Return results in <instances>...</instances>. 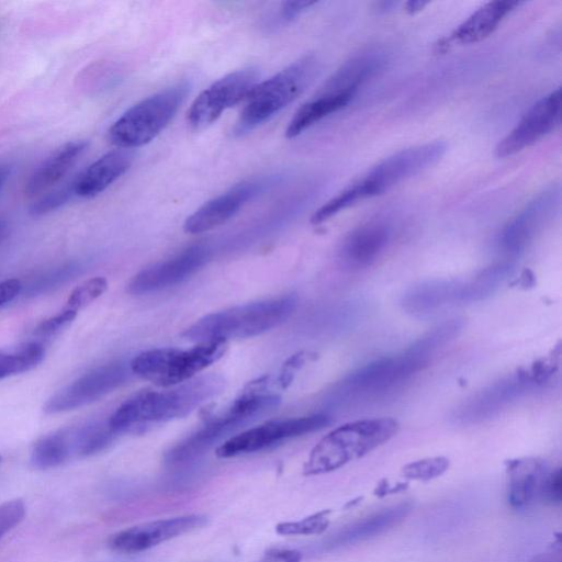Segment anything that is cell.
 <instances>
[{"mask_svg": "<svg viewBox=\"0 0 562 562\" xmlns=\"http://www.w3.org/2000/svg\"><path fill=\"white\" fill-rule=\"evenodd\" d=\"M226 349L225 341L200 342L190 349H150L137 355L130 368L132 373L158 386H176L220 360Z\"/></svg>", "mask_w": 562, "mask_h": 562, "instance_id": "8", "label": "cell"}, {"mask_svg": "<svg viewBox=\"0 0 562 562\" xmlns=\"http://www.w3.org/2000/svg\"><path fill=\"white\" fill-rule=\"evenodd\" d=\"M132 373L130 364L115 361L79 376L45 403L46 414H58L90 404L124 384Z\"/></svg>", "mask_w": 562, "mask_h": 562, "instance_id": "11", "label": "cell"}, {"mask_svg": "<svg viewBox=\"0 0 562 562\" xmlns=\"http://www.w3.org/2000/svg\"><path fill=\"white\" fill-rule=\"evenodd\" d=\"M509 262L494 263L463 282V303L477 302L492 295L513 273Z\"/></svg>", "mask_w": 562, "mask_h": 562, "instance_id": "29", "label": "cell"}, {"mask_svg": "<svg viewBox=\"0 0 562 562\" xmlns=\"http://www.w3.org/2000/svg\"><path fill=\"white\" fill-rule=\"evenodd\" d=\"M356 91L323 89L318 95L304 103L291 119L285 136L294 138L326 116L345 108Z\"/></svg>", "mask_w": 562, "mask_h": 562, "instance_id": "24", "label": "cell"}, {"mask_svg": "<svg viewBox=\"0 0 562 562\" xmlns=\"http://www.w3.org/2000/svg\"><path fill=\"white\" fill-rule=\"evenodd\" d=\"M329 510H322L295 521H283L276 526L281 536L314 535L323 532L328 524Z\"/></svg>", "mask_w": 562, "mask_h": 562, "instance_id": "32", "label": "cell"}, {"mask_svg": "<svg viewBox=\"0 0 562 562\" xmlns=\"http://www.w3.org/2000/svg\"><path fill=\"white\" fill-rule=\"evenodd\" d=\"M446 151L447 144L442 140L402 149L380 161L355 184L363 200L382 194L436 165Z\"/></svg>", "mask_w": 562, "mask_h": 562, "instance_id": "9", "label": "cell"}, {"mask_svg": "<svg viewBox=\"0 0 562 562\" xmlns=\"http://www.w3.org/2000/svg\"><path fill=\"white\" fill-rule=\"evenodd\" d=\"M398 429L394 418L351 422L331 430L312 449L303 465L304 475L324 474L339 469L390 440Z\"/></svg>", "mask_w": 562, "mask_h": 562, "instance_id": "3", "label": "cell"}, {"mask_svg": "<svg viewBox=\"0 0 562 562\" xmlns=\"http://www.w3.org/2000/svg\"><path fill=\"white\" fill-rule=\"evenodd\" d=\"M44 356L45 348L37 341L0 348V380L34 369Z\"/></svg>", "mask_w": 562, "mask_h": 562, "instance_id": "28", "label": "cell"}, {"mask_svg": "<svg viewBox=\"0 0 562 562\" xmlns=\"http://www.w3.org/2000/svg\"><path fill=\"white\" fill-rule=\"evenodd\" d=\"M76 266L67 265L46 272L31 284L29 292L35 295L52 290L55 286H59V284L71 279L76 274Z\"/></svg>", "mask_w": 562, "mask_h": 562, "instance_id": "34", "label": "cell"}, {"mask_svg": "<svg viewBox=\"0 0 562 562\" xmlns=\"http://www.w3.org/2000/svg\"><path fill=\"white\" fill-rule=\"evenodd\" d=\"M508 470V501L513 506L525 507L542 494L549 472L541 461L536 459L517 460Z\"/></svg>", "mask_w": 562, "mask_h": 562, "instance_id": "26", "label": "cell"}, {"mask_svg": "<svg viewBox=\"0 0 562 562\" xmlns=\"http://www.w3.org/2000/svg\"><path fill=\"white\" fill-rule=\"evenodd\" d=\"M538 378L518 373L502 379L464 401L453 413L452 419L462 425L477 424L492 418L506 406L522 397L538 382Z\"/></svg>", "mask_w": 562, "mask_h": 562, "instance_id": "13", "label": "cell"}, {"mask_svg": "<svg viewBox=\"0 0 562 562\" xmlns=\"http://www.w3.org/2000/svg\"><path fill=\"white\" fill-rule=\"evenodd\" d=\"M560 205V186L543 189L504 227L499 236L501 247L508 254L524 250L555 216Z\"/></svg>", "mask_w": 562, "mask_h": 562, "instance_id": "14", "label": "cell"}, {"mask_svg": "<svg viewBox=\"0 0 562 562\" xmlns=\"http://www.w3.org/2000/svg\"><path fill=\"white\" fill-rule=\"evenodd\" d=\"M188 91V83L179 82L137 102L111 125L110 142L127 150L149 143L176 115Z\"/></svg>", "mask_w": 562, "mask_h": 562, "instance_id": "6", "label": "cell"}, {"mask_svg": "<svg viewBox=\"0 0 562 562\" xmlns=\"http://www.w3.org/2000/svg\"><path fill=\"white\" fill-rule=\"evenodd\" d=\"M69 460L90 457L106 449L117 436L109 422H90L64 428Z\"/></svg>", "mask_w": 562, "mask_h": 562, "instance_id": "27", "label": "cell"}, {"mask_svg": "<svg viewBox=\"0 0 562 562\" xmlns=\"http://www.w3.org/2000/svg\"><path fill=\"white\" fill-rule=\"evenodd\" d=\"M265 391L267 389L256 381L251 382L229 407L171 448L165 457L166 462L176 464L191 460L260 415L278 407L281 396Z\"/></svg>", "mask_w": 562, "mask_h": 562, "instance_id": "4", "label": "cell"}, {"mask_svg": "<svg viewBox=\"0 0 562 562\" xmlns=\"http://www.w3.org/2000/svg\"><path fill=\"white\" fill-rule=\"evenodd\" d=\"M8 173H9L8 168L0 167V188L4 183V181L7 180Z\"/></svg>", "mask_w": 562, "mask_h": 562, "instance_id": "44", "label": "cell"}, {"mask_svg": "<svg viewBox=\"0 0 562 562\" xmlns=\"http://www.w3.org/2000/svg\"><path fill=\"white\" fill-rule=\"evenodd\" d=\"M448 467L449 461L446 458H428L405 465L403 474L414 480H429L443 473Z\"/></svg>", "mask_w": 562, "mask_h": 562, "instance_id": "33", "label": "cell"}, {"mask_svg": "<svg viewBox=\"0 0 562 562\" xmlns=\"http://www.w3.org/2000/svg\"><path fill=\"white\" fill-rule=\"evenodd\" d=\"M411 510L409 503H401L381 509L339 530L326 541V547H345L373 538L396 526Z\"/></svg>", "mask_w": 562, "mask_h": 562, "instance_id": "23", "label": "cell"}, {"mask_svg": "<svg viewBox=\"0 0 562 562\" xmlns=\"http://www.w3.org/2000/svg\"><path fill=\"white\" fill-rule=\"evenodd\" d=\"M426 4L427 2L424 1H409L406 3V10L409 13H415L420 11Z\"/></svg>", "mask_w": 562, "mask_h": 562, "instance_id": "42", "label": "cell"}, {"mask_svg": "<svg viewBox=\"0 0 562 562\" xmlns=\"http://www.w3.org/2000/svg\"><path fill=\"white\" fill-rule=\"evenodd\" d=\"M561 88H558L536 102L497 144L496 156H513L554 131L561 121Z\"/></svg>", "mask_w": 562, "mask_h": 562, "instance_id": "16", "label": "cell"}, {"mask_svg": "<svg viewBox=\"0 0 562 562\" xmlns=\"http://www.w3.org/2000/svg\"><path fill=\"white\" fill-rule=\"evenodd\" d=\"M329 423V417L324 414L269 422L232 436L216 448L215 453L218 458L227 459L261 451L319 430Z\"/></svg>", "mask_w": 562, "mask_h": 562, "instance_id": "10", "label": "cell"}, {"mask_svg": "<svg viewBox=\"0 0 562 562\" xmlns=\"http://www.w3.org/2000/svg\"><path fill=\"white\" fill-rule=\"evenodd\" d=\"M77 316V312L63 307L58 313L42 321L35 328L38 336H52L66 327Z\"/></svg>", "mask_w": 562, "mask_h": 562, "instance_id": "37", "label": "cell"}, {"mask_svg": "<svg viewBox=\"0 0 562 562\" xmlns=\"http://www.w3.org/2000/svg\"><path fill=\"white\" fill-rule=\"evenodd\" d=\"M296 304V296L290 294L238 305L200 318L182 336L198 344L254 337L285 322Z\"/></svg>", "mask_w": 562, "mask_h": 562, "instance_id": "2", "label": "cell"}, {"mask_svg": "<svg viewBox=\"0 0 562 562\" xmlns=\"http://www.w3.org/2000/svg\"><path fill=\"white\" fill-rule=\"evenodd\" d=\"M270 183L271 179H257L235 184L193 212L186 220L183 231L194 235L223 225Z\"/></svg>", "mask_w": 562, "mask_h": 562, "instance_id": "18", "label": "cell"}, {"mask_svg": "<svg viewBox=\"0 0 562 562\" xmlns=\"http://www.w3.org/2000/svg\"><path fill=\"white\" fill-rule=\"evenodd\" d=\"M87 148L85 140L67 142L46 157L25 183L27 196H34L57 184L72 168Z\"/></svg>", "mask_w": 562, "mask_h": 562, "instance_id": "22", "label": "cell"}, {"mask_svg": "<svg viewBox=\"0 0 562 562\" xmlns=\"http://www.w3.org/2000/svg\"><path fill=\"white\" fill-rule=\"evenodd\" d=\"M255 68H244L225 75L203 90L188 111V123L203 130L214 123L226 110L244 101L257 83Z\"/></svg>", "mask_w": 562, "mask_h": 562, "instance_id": "12", "label": "cell"}, {"mask_svg": "<svg viewBox=\"0 0 562 562\" xmlns=\"http://www.w3.org/2000/svg\"><path fill=\"white\" fill-rule=\"evenodd\" d=\"M9 232L7 222L0 220V244L5 239Z\"/></svg>", "mask_w": 562, "mask_h": 562, "instance_id": "43", "label": "cell"}, {"mask_svg": "<svg viewBox=\"0 0 562 562\" xmlns=\"http://www.w3.org/2000/svg\"><path fill=\"white\" fill-rule=\"evenodd\" d=\"M318 69L317 59L307 55L257 82L247 98L234 126L235 135H244L269 121L291 104L311 83Z\"/></svg>", "mask_w": 562, "mask_h": 562, "instance_id": "5", "label": "cell"}, {"mask_svg": "<svg viewBox=\"0 0 562 562\" xmlns=\"http://www.w3.org/2000/svg\"><path fill=\"white\" fill-rule=\"evenodd\" d=\"M302 554L296 550L271 549L268 550L260 562H301Z\"/></svg>", "mask_w": 562, "mask_h": 562, "instance_id": "40", "label": "cell"}, {"mask_svg": "<svg viewBox=\"0 0 562 562\" xmlns=\"http://www.w3.org/2000/svg\"><path fill=\"white\" fill-rule=\"evenodd\" d=\"M207 521L209 518L205 515L191 514L143 522L113 535L109 546L121 553H139L200 529L207 525Z\"/></svg>", "mask_w": 562, "mask_h": 562, "instance_id": "15", "label": "cell"}, {"mask_svg": "<svg viewBox=\"0 0 562 562\" xmlns=\"http://www.w3.org/2000/svg\"><path fill=\"white\" fill-rule=\"evenodd\" d=\"M520 2L518 1H491L473 12L451 34L450 41L460 44L477 43L491 35Z\"/></svg>", "mask_w": 562, "mask_h": 562, "instance_id": "25", "label": "cell"}, {"mask_svg": "<svg viewBox=\"0 0 562 562\" xmlns=\"http://www.w3.org/2000/svg\"><path fill=\"white\" fill-rule=\"evenodd\" d=\"M25 515V505L21 499L7 501L0 504V538L13 529Z\"/></svg>", "mask_w": 562, "mask_h": 562, "instance_id": "36", "label": "cell"}, {"mask_svg": "<svg viewBox=\"0 0 562 562\" xmlns=\"http://www.w3.org/2000/svg\"><path fill=\"white\" fill-rule=\"evenodd\" d=\"M429 361L407 348L402 355L372 361L347 375L331 392L336 405L379 397L400 387Z\"/></svg>", "mask_w": 562, "mask_h": 562, "instance_id": "7", "label": "cell"}, {"mask_svg": "<svg viewBox=\"0 0 562 562\" xmlns=\"http://www.w3.org/2000/svg\"><path fill=\"white\" fill-rule=\"evenodd\" d=\"M391 227L382 221H372L352 229L342 240L339 257L352 269H363L376 261L391 239Z\"/></svg>", "mask_w": 562, "mask_h": 562, "instance_id": "19", "label": "cell"}, {"mask_svg": "<svg viewBox=\"0 0 562 562\" xmlns=\"http://www.w3.org/2000/svg\"><path fill=\"white\" fill-rule=\"evenodd\" d=\"M22 291V283L18 279H8L0 282V307L14 300Z\"/></svg>", "mask_w": 562, "mask_h": 562, "instance_id": "41", "label": "cell"}, {"mask_svg": "<svg viewBox=\"0 0 562 562\" xmlns=\"http://www.w3.org/2000/svg\"><path fill=\"white\" fill-rule=\"evenodd\" d=\"M69 461L64 430L59 429L40 438L32 450L31 463L40 470H47Z\"/></svg>", "mask_w": 562, "mask_h": 562, "instance_id": "30", "label": "cell"}, {"mask_svg": "<svg viewBox=\"0 0 562 562\" xmlns=\"http://www.w3.org/2000/svg\"><path fill=\"white\" fill-rule=\"evenodd\" d=\"M210 250L193 245L172 258L151 265L137 272L128 282L127 291L140 295L173 286L194 274L207 261Z\"/></svg>", "mask_w": 562, "mask_h": 562, "instance_id": "17", "label": "cell"}, {"mask_svg": "<svg viewBox=\"0 0 562 562\" xmlns=\"http://www.w3.org/2000/svg\"><path fill=\"white\" fill-rule=\"evenodd\" d=\"M71 195H74L71 184L46 193L32 204L30 213L38 216L55 211L65 204Z\"/></svg>", "mask_w": 562, "mask_h": 562, "instance_id": "35", "label": "cell"}, {"mask_svg": "<svg viewBox=\"0 0 562 562\" xmlns=\"http://www.w3.org/2000/svg\"><path fill=\"white\" fill-rule=\"evenodd\" d=\"M108 289V281L103 277L91 278L78 286L69 294L64 307L78 313L79 310L88 306Z\"/></svg>", "mask_w": 562, "mask_h": 562, "instance_id": "31", "label": "cell"}, {"mask_svg": "<svg viewBox=\"0 0 562 562\" xmlns=\"http://www.w3.org/2000/svg\"><path fill=\"white\" fill-rule=\"evenodd\" d=\"M541 496L551 502H560L561 499V475L560 471L549 473Z\"/></svg>", "mask_w": 562, "mask_h": 562, "instance_id": "39", "label": "cell"}, {"mask_svg": "<svg viewBox=\"0 0 562 562\" xmlns=\"http://www.w3.org/2000/svg\"><path fill=\"white\" fill-rule=\"evenodd\" d=\"M225 387L223 376L210 373L164 391H143L120 405L108 422L116 435L186 417Z\"/></svg>", "mask_w": 562, "mask_h": 562, "instance_id": "1", "label": "cell"}, {"mask_svg": "<svg viewBox=\"0 0 562 562\" xmlns=\"http://www.w3.org/2000/svg\"><path fill=\"white\" fill-rule=\"evenodd\" d=\"M463 303V281L435 279L409 288L402 296L401 304L411 315L429 317L442 308Z\"/></svg>", "mask_w": 562, "mask_h": 562, "instance_id": "20", "label": "cell"}, {"mask_svg": "<svg viewBox=\"0 0 562 562\" xmlns=\"http://www.w3.org/2000/svg\"><path fill=\"white\" fill-rule=\"evenodd\" d=\"M0 461H1V456H0Z\"/></svg>", "mask_w": 562, "mask_h": 562, "instance_id": "45", "label": "cell"}, {"mask_svg": "<svg viewBox=\"0 0 562 562\" xmlns=\"http://www.w3.org/2000/svg\"><path fill=\"white\" fill-rule=\"evenodd\" d=\"M316 3V1L283 2L278 13V20L283 23L291 22Z\"/></svg>", "mask_w": 562, "mask_h": 562, "instance_id": "38", "label": "cell"}, {"mask_svg": "<svg viewBox=\"0 0 562 562\" xmlns=\"http://www.w3.org/2000/svg\"><path fill=\"white\" fill-rule=\"evenodd\" d=\"M133 158L131 150L121 148L104 154L71 182L72 193L82 199L97 196L128 170Z\"/></svg>", "mask_w": 562, "mask_h": 562, "instance_id": "21", "label": "cell"}]
</instances>
